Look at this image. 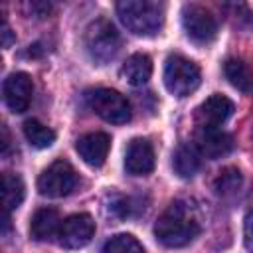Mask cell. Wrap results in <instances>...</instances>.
<instances>
[{
	"mask_svg": "<svg viewBox=\"0 0 253 253\" xmlns=\"http://www.w3.org/2000/svg\"><path fill=\"white\" fill-rule=\"evenodd\" d=\"M243 186V174L235 168V166H227L223 168L215 180H213V190L217 196L221 198H229V196H235Z\"/></svg>",
	"mask_w": 253,
	"mask_h": 253,
	"instance_id": "19",
	"label": "cell"
},
{
	"mask_svg": "<svg viewBox=\"0 0 253 253\" xmlns=\"http://www.w3.org/2000/svg\"><path fill=\"white\" fill-rule=\"evenodd\" d=\"M123 77L134 85V87H140L144 85L150 75H152V59L146 55V53H132L125 63H123V69H121Z\"/></svg>",
	"mask_w": 253,
	"mask_h": 253,
	"instance_id": "15",
	"label": "cell"
},
{
	"mask_svg": "<svg viewBox=\"0 0 253 253\" xmlns=\"http://www.w3.org/2000/svg\"><path fill=\"white\" fill-rule=\"evenodd\" d=\"M243 239H245V247L253 253V210H249L247 215H245V223H243Z\"/></svg>",
	"mask_w": 253,
	"mask_h": 253,
	"instance_id": "23",
	"label": "cell"
},
{
	"mask_svg": "<svg viewBox=\"0 0 253 253\" xmlns=\"http://www.w3.org/2000/svg\"><path fill=\"white\" fill-rule=\"evenodd\" d=\"M77 186V172L67 160L51 162L38 178V190L47 198H63Z\"/></svg>",
	"mask_w": 253,
	"mask_h": 253,
	"instance_id": "6",
	"label": "cell"
},
{
	"mask_svg": "<svg viewBox=\"0 0 253 253\" xmlns=\"http://www.w3.org/2000/svg\"><path fill=\"white\" fill-rule=\"evenodd\" d=\"M83 45L95 63L105 65L117 55L121 47V38L117 28L107 18H97L85 28Z\"/></svg>",
	"mask_w": 253,
	"mask_h": 253,
	"instance_id": "3",
	"label": "cell"
},
{
	"mask_svg": "<svg viewBox=\"0 0 253 253\" xmlns=\"http://www.w3.org/2000/svg\"><path fill=\"white\" fill-rule=\"evenodd\" d=\"M174 172L180 178H192L200 170V152L192 144H180L172 154Z\"/></svg>",
	"mask_w": 253,
	"mask_h": 253,
	"instance_id": "16",
	"label": "cell"
},
{
	"mask_svg": "<svg viewBox=\"0 0 253 253\" xmlns=\"http://www.w3.org/2000/svg\"><path fill=\"white\" fill-rule=\"evenodd\" d=\"M2 95H4L6 107L12 113H24V111H28V107L32 103V95H34L32 77L28 73H24V71L10 73L4 79Z\"/></svg>",
	"mask_w": 253,
	"mask_h": 253,
	"instance_id": "9",
	"label": "cell"
},
{
	"mask_svg": "<svg viewBox=\"0 0 253 253\" xmlns=\"http://www.w3.org/2000/svg\"><path fill=\"white\" fill-rule=\"evenodd\" d=\"M182 28L186 36L200 45L213 42L217 34V22L213 14L200 4H186L182 8Z\"/></svg>",
	"mask_w": 253,
	"mask_h": 253,
	"instance_id": "7",
	"label": "cell"
},
{
	"mask_svg": "<svg viewBox=\"0 0 253 253\" xmlns=\"http://www.w3.org/2000/svg\"><path fill=\"white\" fill-rule=\"evenodd\" d=\"M117 16L134 36H156L164 24V6L152 0H123L117 4Z\"/></svg>",
	"mask_w": 253,
	"mask_h": 253,
	"instance_id": "2",
	"label": "cell"
},
{
	"mask_svg": "<svg viewBox=\"0 0 253 253\" xmlns=\"http://www.w3.org/2000/svg\"><path fill=\"white\" fill-rule=\"evenodd\" d=\"M223 73L235 89H239L243 93L253 91V71L249 69V65L245 61H241L237 57H229L223 63Z\"/></svg>",
	"mask_w": 253,
	"mask_h": 253,
	"instance_id": "17",
	"label": "cell"
},
{
	"mask_svg": "<svg viewBox=\"0 0 253 253\" xmlns=\"http://www.w3.org/2000/svg\"><path fill=\"white\" fill-rule=\"evenodd\" d=\"M103 253H144V249L130 233H119L103 245Z\"/></svg>",
	"mask_w": 253,
	"mask_h": 253,
	"instance_id": "21",
	"label": "cell"
},
{
	"mask_svg": "<svg viewBox=\"0 0 253 253\" xmlns=\"http://www.w3.org/2000/svg\"><path fill=\"white\" fill-rule=\"evenodd\" d=\"M109 211L115 213L117 217H128L132 213V206H130V198L125 196H113L109 202Z\"/></svg>",
	"mask_w": 253,
	"mask_h": 253,
	"instance_id": "22",
	"label": "cell"
},
{
	"mask_svg": "<svg viewBox=\"0 0 253 253\" xmlns=\"http://www.w3.org/2000/svg\"><path fill=\"white\" fill-rule=\"evenodd\" d=\"M8 146H10V138H8V130L6 126H2V154H8Z\"/></svg>",
	"mask_w": 253,
	"mask_h": 253,
	"instance_id": "25",
	"label": "cell"
},
{
	"mask_svg": "<svg viewBox=\"0 0 253 253\" xmlns=\"http://www.w3.org/2000/svg\"><path fill=\"white\" fill-rule=\"evenodd\" d=\"M231 115L233 101L221 93H213L196 109V123L198 126H221Z\"/></svg>",
	"mask_w": 253,
	"mask_h": 253,
	"instance_id": "11",
	"label": "cell"
},
{
	"mask_svg": "<svg viewBox=\"0 0 253 253\" xmlns=\"http://www.w3.org/2000/svg\"><path fill=\"white\" fill-rule=\"evenodd\" d=\"M154 148L146 138H132L125 152V170L132 176H146L154 170Z\"/></svg>",
	"mask_w": 253,
	"mask_h": 253,
	"instance_id": "12",
	"label": "cell"
},
{
	"mask_svg": "<svg viewBox=\"0 0 253 253\" xmlns=\"http://www.w3.org/2000/svg\"><path fill=\"white\" fill-rule=\"evenodd\" d=\"M24 136L34 148H47L55 142V132L38 119H28L24 123Z\"/></svg>",
	"mask_w": 253,
	"mask_h": 253,
	"instance_id": "20",
	"label": "cell"
},
{
	"mask_svg": "<svg viewBox=\"0 0 253 253\" xmlns=\"http://www.w3.org/2000/svg\"><path fill=\"white\" fill-rule=\"evenodd\" d=\"M194 142H196L198 152L204 154L206 158H211V160L229 154L233 148L231 134H227L219 126H198Z\"/></svg>",
	"mask_w": 253,
	"mask_h": 253,
	"instance_id": "10",
	"label": "cell"
},
{
	"mask_svg": "<svg viewBox=\"0 0 253 253\" xmlns=\"http://www.w3.org/2000/svg\"><path fill=\"white\" fill-rule=\"evenodd\" d=\"M0 36H2V45H4V47H10V45H12V42L16 40V36L12 34V30H10V26H8L6 22H2Z\"/></svg>",
	"mask_w": 253,
	"mask_h": 253,
	"instance_id": "24",
	"label": "cell"
},
{
	"mask_svg": "<svg viewBox=\"0 0 253 253\" xmlns=\"http://www.w3.org/2000/svg\"><path fill=\"white\" fill-rule=\"evenodd\" d=\"M95 235V221L89 213H73L61 221L59 227V245L65 249H81Z\"/></svg>",
	"mask_w": 253,
	"mask_h": 253,
	"instance_id": "8",
	"label": "cell"
},
{
	"mask_svg": "<svg viewBox=\"0 0 253 253\" xmlns=\"http://www.w3.org/2000/svg\"><path fill=\"white\" fill-rule=\"evenodd\" d=\"M202 231L196 208L186 202H174L154 223V237L164 247H184Z\"/></svg>",
	"mask_w": 253,
	"mask_h": 253,
	"instance_id": "1",
	"label": "cell"
},
{
	"mask_svg": "<svg viewBox=\"0 0 253 253\" xmlns=\"http://www.w3.org/2000/svg\"><path fill=\"white\" fill-rule=\"evenodd\" d=\"M61 227V219L57 210L53 208H40L34 215H32V223H30V235L36 241H47L53 235L59 233Z\"/></svg>",
	"mask_w": 253,
	"mask_h": 253,
	"instance_id": "14",
	"label": "cell"
},
{
	"mask_svg": "<svg viewBox=\"0 0 253 253\" xmlns=\"http://www.w3.org/2000/svg\"><path fill=\"white\" fill-rule=\"evenodd\" d=\"M24 182L18 174H10L6 172L2 176V202H4V213H10L12 210H16L22 200H24Z\"/></svg>",
	"mask_w": 253,
	"mask_h": 253,
	"instance_id": "18",
	"label": "cell"
},
{
	"mask_svg": "<svg viewBox=\"0 0 253 253\" xmlns=\"http://www.w3.org/2000/svg\"><path fill=\"white\" fill-rule=\"evenodd\" d=\"M85 101H87V107L107 123L123 125L130 121V105L126 97L115 89H109V87L89 89L85 93Z\"/></svg>",
	"mask_w": 253,
	"mask_h": 253,
	"instance_id": "5",
	"label": "cell"
},
{
	"mask_svg": "<svg viewBox=\"0 0 253 253\" xmlns=\"http://www.w3.org/2000/svg\"><path fill=\"white\" fill-rule=\"evenodd\" d=\"M202 81V73L200 67L184 57V55H170L166 59L164 65V85L168 89V93H172L174 97H188L190 93H194L200 87Z\"/></svg>",
	"mask_w": 253,
	"mask_h": 253,
	"instance_id": "4",
	"label": "cell"
},
{
	"mask_svg": "<svg viewBox=\"0 0 253 253\" xmlns=\"http://www.w3.org/2000/svg\"><path fill=\"white\" fill-rule=\"evenodd\" d=\"M111 148V136L107 132H87L75 142V150L85 164L99 168L105 164Z\"/></svg>",
	"mask_w": 253,
	"mask_h": 253,
	"instance_id": "13",
	"label": "cell"
}]
</instances>
